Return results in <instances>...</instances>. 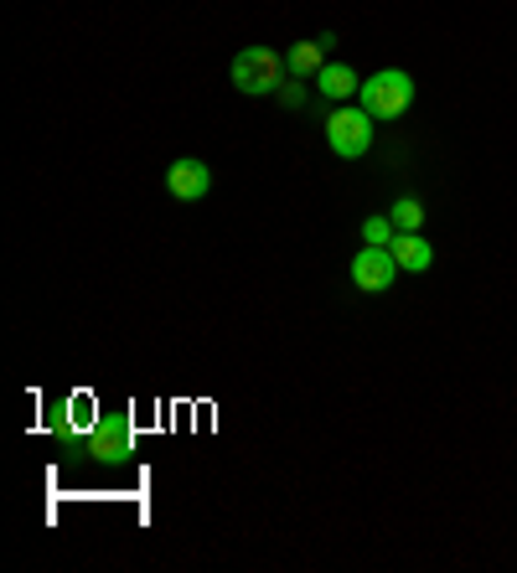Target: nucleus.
I'll return each instance as SVG.
<instances>
[{
	"instance_id": "f257e3e1",
	"label": "nucleus",
	"mask_w": 517,
	"mask_h": 573,
	"mask_svg": "<svg viewBox=\"0 0 517 573\" xmlns=\"http://www.w3.org/2000/svg\"><path fill=\"white\" fill-rule=\"evenodd\" d=\"M358 99L373 119H398L414 103V78L409 73H398V68H383L358 88Z\"/></svg>"
},
{
	"instance_id": "f03ea898",
	"label": "nucleus",
	"mask_w": 517,
	"mask_h": 573,
	"mask_svg": "<svg viewBox=\"0 0 517 573\" xmlns=\"http://www.w3.org/2000/svg\"><path fill=\"white\" fill-rule=\"evenodd\" d=\"M279 73H290V68H285V63H279V52H270V47H243L239 57H233V88L249 93V99H258V93H275Z\"/></svg>"
},
{
	"instance_id": "7ed1b4c3",
	"label": "nucleus",
	"mask_w": 517,
	"mask_h": 573,
	"mask_svg": "<svg viewBox=\"0 0 517 573\" xmlns=\"http://www.w3.org/2000/svg\"><path fill=\"white\" fill-rule=\"evenodd\" d=\"M327 145L342 161H362L367 155V145H373V114L367 109H337V114L327 119Z\"/></svg>"
},
{
	"instance_id": "20e7f679",
	"label": "nucleus",
	"mask_w": 517,
	"mask_h": 573,
	"mask_svg": "<svg viewBox=\"0 0 517 573\" xmlns=\"http://www.w3.org/2000/svg\"><path fill=\"white\" fill-rule=\"evenodd\" d=\"M394 279H398V258H394V249H367L352 258V285L362 289V295H383V289H394Z\"/></svg>"
},
{
	"instance_id": "39448f33",
	"label": "nucleus",
	"mask_w": 517,
	"mask_h": 573,
	"mask_svg": "<svg viewBox=\"0 0 517 573\" xmlns=\"http://www.w3.org/2000/svg\"><path fill=\"white\" fill-rule=\"evenodd\" d=\"M166 186H172L176 202H202L207 191H212V170L197 161V155H182L166 166Z\"/></svg>"
},
{
	"instance_id": "423d86ee",
	"label": "nucleus",
	"mask_w": 517,
	"mask_h": 573,
	"mask_svg": "<svg viewBox=\"0 0 517 573\" xmlns=\"http://www.w3.org/2000/svg\"><path fill=\"white\" fill-rule=\"evenodd\" d=\"M88 455L99 460V465H120V460L130 455V419H124V414L99 419V429L88 439Z\"/></svg>"
},
{
	"instance_id": "0eeeda50",
	"label": "nucleus",
	"mask_w": 517,
	"mask_h": 573,
	"mask_svg": "<svg viewBox=\"0 0 517 573\" xmlns=\"http://www.w3.org/2000/svg\"><path fill=\"white\" fill-rule=\"evenodd\" d=\"M394 258H398V269L404 274H425L435 264V249H430V238L425 233H394Z\"/></svg>"
},
{
	"instance_id": "6e6552de",
	"label": "nucleus",
	"mask_w": 517,
	"mask_h": 573,
	"mask_svg": "<svg viewBox=\"0 0 517 573\" xmlns=\"http://www.w3.org/2000/svg\"><path fill=\"white\" fill-rule=\"evenodd\" d=\"M331 47V36H316V42H295L290 52H285V68L295 73V78H316V73L327 68L321 63V52Z\"/></svg>"
},
{
	"instance_id": "1a4fd4ad",
	"label": "nucleus",
	"mask_w": 517,
	"mask_h": 573,
	"mask_svg": "<svg viewBox=\"0 0 517 573\" xmlns=\"http://www.w3.org/2000/svg\"><path fill=\"white\" fill-rule=\"evenodd\" d=\"M316 88H321V99H337V103H342V99H352L362 84H358V73L346 68V63H327V68L316 73Z\"/></svg>"
},
{
	"instance_id": "9d476101",
	"label": "nucleus",
	"mask_w": 517,
	"mask_h": 573,
	"mask_svg": "<svg viewBox=\"0 0 517 573\" xmlns=\"http://www.w3.org/2000/svg\"><path fill=\"white\" fill-rule=\"evenodd\" d=\"M388 218H394L398 233H419V222H425V207L414 202V197H398V202L388 207Z\"/></svg>"
},
{
	"instance_id": "9b49d317",
	"label": "nucleus",
	"mask_w": 517,
	"mask_h": 573,
	"mask_svg": "<svg viewBox=\"0 0 517 573\" xmlns=\"http://www.w3.org/2000/svg\"><path fill=\"white\" fill-rule=\"evenodd\" d=\"M394 218H367L362 222V243H373V249H388V243H394Z\"/></svg>"
}]
</instances>
